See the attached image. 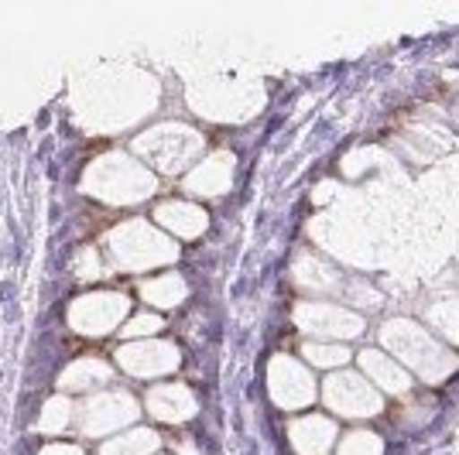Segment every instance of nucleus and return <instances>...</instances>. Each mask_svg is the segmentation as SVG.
<instances>
[{
	"label": "nucleus",
	"mask_w": 459,
	"mask_h": 455,
	"mask_svg": "<svg viewBox=\"0 0 459 455\" xmlns=\"http://www.w3.org/2000/svg\"><path fill=\"white\" fill-rule=\"evenodd\" d=\"M86 189L107 202H141L154 192V178L131 158L107 154L86 171Z\"/></svg>",
	"instance_id": "1"
},
{
	"label": "nucleus",
	"mask_w": 459,
	"mask_h": 455,
	"mask_svg": "<svg viewBox=\"0 0 459 455\" xmlns=\"http://www.w3.org/2000/svg\"><path fill=\"white\" fill-rule=\"evenodd\" d=\"M107 247H110L114 264L127 267V270L165 264V261H172L175 253H178L169 240H161V236H158L152 227H144V223H124L120 229H114L110 240H107Z\"/></svg>",
	"instance_id": "2"
},
{
	"label": "nucleus",
	"mask_w": 459,
	"mask_h": 455,
	"mask_svg": "<svg viewBox=\"0 0 459 455\" xmlns=\"http://www.w3.org/2000/svg\"><path fill=\"white\" fill-rule=\"evenodd\" d=\"M199 137L189 127H158V131L137 137V151L144 158H152L154 168L161 171H182L189 165L195 151H199Z\"/></svg>",
	"instance_id": "3"
},
{
	"label": "nucleus",
	"mask_w": 459,
	"mask_h": 455,
	"mask_svg": "<svg viewBox=\"0 0 459 455\" xmlns=\"http://www.w3.org/2000/svg\"><path fill=\"white\" fill-rule=\"evenodd\" d=\"M124 315H127V298L124 295H110V291L82 295L69 308V325L82 336H107L120 325Z\"/></svg>",
	"instance_id": "4"
},
{
	"label": "nucleus",
	"mask_w": 459,
	"mask_h": 455,
	"mask_svg": "<svg viewBox=\"0 0 459 455\" xmlns=\"http://www.w3.org/2000/svg\"><path fill=\"white\" fill-rule=\"evenodd\" d=\"M134 417V398L127 391H110V394H96L79 408V428H82V435H107V432L131 425Z\"/></svg>",
	"instance_id": "5"
},
{
	"label": "nucleus",
	"mask_w": 459,
	"mask_h": 455,
	"mask_svg": "<svg viewBox=\"0 0 459 455\" xmlns=\"http://www.w3.org/2000/svg\"><path fill=\"white\" fill-rule=\"evenodd\" d=\"M117 356H120V366L134 377H158L178 366L175 346H165V342H131Z\"/></svg>",
	"instance_id": "6"
},
{
	"label": "nucleus",
	"mask_w": 459,
	"mask_h": 455,
	"mask_svg": "<svg viewBox=\"0 0 459 455\" xmlns=\"http://www.w3.org/2000/svg\"><path fill=\"white\" fill-rule=\"evenodd\" d=\"M299 325L312 332V336H357L360 332V319L350 315L346 308H336V305H299L295 312Z\"/></svg>",
	"instance_id": "7"
},
{
	"label": "nucleus",
	"mask_w": 459,
	"mask_h": 455,
	"mask_svg": "<svg viewBox=\"0 0 459 455\" xmlns=\"http://www.w3.org/2000/svg\"><path fill=\"white\" fill-rule=\"evenodd\" d=\"M271 394L281 408H302L312 400L316 387L295 360H274L271 363Z\"/></svg>",
	"instance_id": "8"
},
{
	"label": "nucleus",
	"mask_w": 459,
	"mask_h": 455,
	"mask_svg": "<svg viewBox=\"0 0 459 455\" xmlns=\"http://www.w3.org/2000/svg\"><path fill=\"white\" fill-rule=\"evenodd\" d=\"M325 400L340 411V415H377V408H381V400H377V394L367 387V383H360L357 377H333L329 383H325Z\"/></svg>",
	"instance_id": "9"
},
{
	"label": "nucleus",
	"mask_w": 459,
	"mask_h": 455,
	"mask_svg": "<svg viewBox=\"0 0 459 455\" xmlns=\"http://www.w3.org/2000/svg\"><path fill=\"white\" fill-rule=\"evenodd\" d=\"M148 411H152L158 421H186V417L195 415V398L182 383H158L148 391Z\"/></svg>",
	"instance_id": "10"
},
{
	"label": "nucleus",
	"mask_w": 459,
	"mask_h": 455,
	"mask_svg": "<svg viewBox=\"0 0 459 455\" xmlns=\"http://www.w3.org/2000/svg\"><path fill=\"white\" fill-rule=\"evenodd\" d=\"M230 178H233V158L230 154H216V158L203 161L189 175V192H195V195H223Z\"/></svg>",
	"instance_id": "11"
},
{
	"label": "nucleus",
	"mask_w": 459,
	"mask_h": 455,
	"mask_svg": "<svg viewBox=\"0 0 459 455\" xmlns=\"http://www.w3.org/2000/svg\"><path fill=\"white\" fill-rule=\"evenodd\" d=\"M333 435H336L333 425L319 415L299 417V421L291 425V442H295V449L302 455H325L329 445H333Z\"/></svg>",
	"instance_id": "12"
},
{
	"label": "nucleus",
	"mask_w": 459,
	"mask_h": 455,
	"mask_svg": "<svg viewBox=\"0 0 459 455\" xmlns=\"http://www.w3.org/2000/svg\"><path fill=\"white\" fill-rule=\"evenodd\" d=\"M154 219L161 227L175 229L178 236H195L206 229V212L199 206H189V202H165V206L154 212Z\"/></svg>",
	"instance_id": "13"
},
{
	"label": "nucleus",
	"mask_w": 459,
	"mask_h": 455,
	"mask_svg": "<svg viewBox=\"0 0 459 455\" xmlns=\"http://www.w3.org/2000/svg\"><path fill=\"white\" fill-rule=\"evenodd\" d=\"M114 377V366L103 360H93V356H86V360H76L65 373H62V391H90V387H100V383H110Z\"/></svg>",
	"instance_id": "14"
},
{
	"label": "nucleus",
	"mask_w": 459,
	"mask_h": 455,
	"mask_svg": "<svg viewBox=\"0 0 459 455\" xmlns=\"http://www.w3.org/2000/svg\"><path fill=\"white\" fill-rule=\"evenodd\" d=\"M141 295H144V302L158 305V308H172V305H178L186 298V281L178 274H161V278L144 281Z\"/></svg>",
	"instance_id": "15"
},
{
	"label": "nucleus",
	"mask_w": 459,
	"mask_h": 455,
	"mask_svg": "<svg viewBox=\"0 0 459 455\" xmlns=\"http://www.w3.org/2000/svg\"><path fill=\"white\" fill-rule=\"evenodd\" d=\"M154 449H158V435L148 428H137V432H127L120 438H110L103 445V455H152Z\"/></svg>",
	"instance_id": "16"
},
{
	"label": "nucleus",
	"mask_w": 459,
	"mask_h": 455,
	"mask_svg": "<svg viewBox=\"0 0 459 455\" xmlns=\"http://www.w3.org/2000/svg\"><path fill=\"white\" fill-rule=\"evenodd\" d=\"M73 421V404L69 398H52L45 404V411L39 417V432L45 435H58V432H65V425Z\"/></svg>",
	"instance_id": "17"
},
{
	"label": "nucleus",
	"mask_w": 459,
	"mask_h": 455,
	"mask_svg": "<svg viewBox=\"0 0 459 455\" xmlns=\"http://www.w3.org/2000/svg\"><path fill=\"white\" fill-rule=\"evenodd\" d=\"M364 370H370L374 377L381 380V387H387V391H408V380H404V373H398V366H387V363L381 360V353H364Z\"/></svg>",
	"instance_id": "18"
},
{
	"label": "nucleus",
	"mask_w": 459,
	"mask_h": 455,
	"mask_svg": "<svg viewBox=\"0 0 459 455\" xmlns=\"http://www.w3.org/2000/svg\"><path fill=\"white\" fill-rule=\"evenodd\" d=\"M306 360L316 363V366H340V363H346V353L343 346H333V342H308L306 349Z\"/></svg>",
	"instance_id": "19"
},
{
	"label": "nucleus",
	"mask_w": 459,
	"mask_h": 455,
	"mask_svg": "<svg viewBox=\"0 0 459 455\" xmlns=\"http://www.w3.org/2000/svg\"><path fill=\"white\" fill-rule=\"evenodd\" d=\"M340 455H381V442L377 435H367V432H353L343 438Z\"/></svg>",
	"instance_id": "20"
},
{
	"label": "nucleus",
	"mask_w": 459,
	"mask_h": 455,
	"mask_svg": "<svg viewBox=\"0 0 459 455\" xmlns=\"http://www.w3.org/2000/svg\"><path fill=\"white\" fill-rule=\"evenodd\" d=\"M158 329H161V319H158V315H137V319H131L120 332H124V336H154Z\"/></svg>",
	"instance_id": "21"
},
{
	"label": "nucleus",
	"mask_w": 459,
	"mask_h": 455,
	"mask_svg": "<svg viewBox=\"0 0 459 455\" xmlns=\"http://www.w3.org/2000/svg\"><path fill=\"white\" fill-rule=\"evenodd\" d=\"M76 278H100V257L93 247L79 250L76 257Z\"/></svg>",
	"instance_id": "22"
},
{
	"label": "nucleus",
	"mask_w": 459,
	"mask_h": 455,
	"mask_svg": "<svg viewBox=\"0 0 459 455\" xmlns=\"http://www.w3.org/2000/svg\"><path fill=\"white\" fill-rule=\"evenodd\" d=\"M39 455H86L79 445H65V442H52V445H45Z\"/></svg>",
	"instance_id": "23"
},
{
	"label": "nucleus",
	"mask_w": 459,
	"mask_h": 455,
	"mask_svg": "<svg viewBox=\"0 0 459 455\" xmlns=\"http://www.w3.org/2000/svg\"><path fill=\"white\" fill-rule=\"evenodd\" d=\"M178 455H195V449H192V445H182V449H178Z\"/></svg>",
	"instance_id": "24"
}]
</instances>
